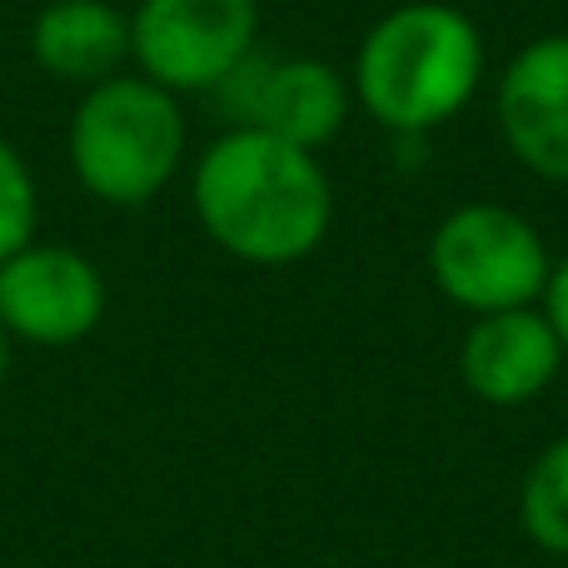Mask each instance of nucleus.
Here are the masks:
<instances>
[{
	"instance_id": "nucleus-1",
	"label": "nucleus",
	"mask_w": 568,
	"mask_h": 568,
	"mask_svg": "<svg viewBox=\"0 0 568 568\" xmlns=\"http://www.w3.org/2000/svg\"><path fill=\"white\" fill-rule=\"evenodd\" d=\"M195 215L225 255L275 270L324 245L334 190L314 150L265 130H225L195 165Z\"/></svg>"
},
{
	"instance_id": "nucleus-2",
	"label": "nucleus",
	"mask_w": 568,
	"mask_h": 568,
	"mask_svg": "<svg viewBox=\"0 0 568 568\" xmlns=\"http://www.w3.org/2000/svg\"><path fill=\"white\" fill-rule=\"evenodd\" d=\"M484 80V40L459 6H399L359 40L354 100L394 135H429L474 100Z\"/></svg>"
},
{
	"instance_id": "nucleus-3",
	"label": "nucleus",
	"mask_w": 568,
	"mask_h": 568,
	"mask_svg": "<svg viewBox=\"0 0 568 568\" xmlns=\"http://www.w3.org/2000/svg\"><path fill=\"white\" fill-rule=\"evenodd\" d=\"M185 160L180 95L145 75H110L85 90L70 120L75 180L105 205H145Z\"/></svg>"
},
{
	"instance_id": "nucleus-4",
	"label": "nucleus",
	"mask_w": 568,
	"mask_h": 568,
	"mask_svg": "<svg viewBox=\"0 0 568 568\" xmlns=\"http://www.w3.org/2000/svg\"><path fill=\"white\" fill-rule=\"evenodd\" d=\"M549 270V245L534 230V220H524L519 210L484 205V200L444 215L429 240V275L439 294L469 310L474 320L539 304Z\"/></svg>"
},
{
	"instance_id": "nucleus-5",
	"label": "nucleus",
	"mask_w": 568,
	"mask_h": 568,
	"mask_svg": "<svg viewBox=\"0 0 568 568\" xmlns=\"http://www.w3.org/2000/svg\"><path fill=\"white\" fill-rule=\"evenodd\" d=\"M260 40V0H140L130 55L170 95L215 90Z\"/></svg>"
},
{
	"instance_id": "nucleus-6",
	"label": "nucleus",
	"mask_w": 568,
	"mask_h": 568,
	"mask_svg": "<svg viewBox=\"0 0 568 568\" xmlns=\"http://www.w3.org/2000/svg\"><path fill=\"white\" fill-rule=\"evenodd\" d=\"M235 130H265L300 150H320L349 115V80L324 60H260L245 55L215 85Z\"/></svg>"
},
{
	"instance_id": "nucleus-7",
	"label": "nucleus",
	"mask_w": 568,
	"mask_h": 568,
	"mask_svg": "<svg viewBox=\"0 0 568 568\" xmlns=\"http://www.w3.org/2000/svg\"><path fill=\"white\" fill-rule=\"evenodd\" d=\"M105 320V280L65 245H36L0 265V324L10 339L65 349Z\"/></svg>"
},
{
	"instance_id": "nucleus-8",
	"label": "nucleus",
	"mask_w": 568,
	"mask_h": 568,
	"mask_svg": "<svg viewBox=\"0 0 568 568\" xmlns=\"http://www.w3.org/2000/svg\"><path fill=\"white\" fill-rule=\"evenodd\" d=\"M494 115L529 175L568 185V36H539L504 65Z\"/></svg>"
},
{
	"instance_id": "nucleus-9",
	"label": "nucleus",
	"mask_w": 568,
	"mask_h": 568,
	"mask_svg": "<svg viewBox=\"0 0 568 568\" xmlns=\"http://www.w3.org/2000/svg\"><path fill=\"white\" fill-rule=\"evenodd\" d=\"M564 359L568 354L539 304L479 314L459 344V374L469 394L484 404H499V409H519V404L539 399L559 379Z\"/></svg>"
},
{
	"instance_id": "nucleus-10",
	"label": "nucleus",
	"mask_w": 568,
	"mask_h": 568,
	"mask_svg": "<svg viewBox=\"0 0 568 568\" xmlns=\"http://www.w3.org/2000/svg\"><path fill=\"white\" fill-rule=\"evenodd\" d=\"M30 55L55 80L100 85L130 55V20L110 0H50L30 30Z\"/></svg>"
},
{
	"instance_id": "nucleus-11",
	"label": "nucleus",
	"mask_w": 568,
	"mask_h": 568,
	"mask_svg": "<svg viewBox=\"0 0 568 568\" xmlns=\"http://www.w3.org/2000/svg\"><path fill=\"white\" fill-rule=\"evenodd\" d=\"M519 524L544 554L568 559V434H559L524 474Z\"/></svg>"
},
{
	"instance_id": "nucleus-12",
	"label": "nucleus",
	"mask_w": 568,
	"mask_h": 568,
	"mask_svg": "<svg viewBox=\"0 0 568 568\" xmlns=\"http://www.w3.org/2000/svg\"><path fill=\"white\" fill-rule=\"evenodd\" d=\"M36 220H40L36 180H30L20 150L10 140H0V265L36 240Z\"/></svg>"
},
{
	"instance_id": "nucleus-13",
	"label": "nucleus",
	"mask_w": 568,
	"mask_h": 568,
	"mask_svg": "<svg viewBox=\"0 0 568 568\" xmlns=\"http://www.w3.org/2000/svg\"><path fill=\"white\" fill-rule=\"evenodd\" d=\"M539 310L549 314L554 334H559V344H564V354H568V255H564L559 265L549 270V284H544V300H539Z\"/></svg>"
},
{
	"instance_id": "nucleus-14",
	"label": "nucleus",
	"mask_w": 568,
	"mask_h": 568,
	"mask_svg": "<svg viewBox=\"0 0 568 568\" xmlns=\"http://www.w3.org/2000/svg\"><path fill=\"white\" fill-rule=\"evenodd\" d=\"M6 369H10V334H6V324H0V384H6Z\"/></svg>"
}]
</instances>
